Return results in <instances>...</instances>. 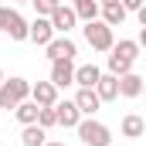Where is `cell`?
Instances as JSON below:
<instances>
[{"mask_svg": "<svg viewBox=\"0 0 146 146\" xmlns=\"http://www.w3.org/2000/svg\"><path fill=\"white\" fill-rule=\"evenodd\" d=\"M10 3H31V0H10Z\"/></svg>", "mask_w": 146, "mask_h": 146, "instance_id": "cell-30", "label": "cell"}, {"mask_svg": "<svg viewBox=\"0 0 146 146\" xmlns=\"http://www.w3.org/2000/svg\"><path fill=\"white\" fill-rule=\"evenodd\" d=\"M31 85H34V82H27V78H21V75L7 78V82L0 85V109H17L24 99H31Z\"/></svg>", "mask_w": 146, "mask_h": 146, "instance_id": "cell-2", "label": "cell"}, {"mask_svg": "<svg viewBox=\"0 0 146 146\" xmlns=\"http://www.w3.org/2000/svg\"><path fill=\"white\" fill-rule=\"evenodd\" d=\"M31 44L37 48H48L51 41H54V27H51V17H34L31 21V37H27Z\"/></svg>", "mask_w": 146, "mask_h": 146, "instance_id": "cell-6", "label": "cell"}, {"mask_svg": "<svg viewBox=\"0 0 146 146\" xmlns=\"http://www.w3.org/2000/svg\"><path fill=\"white\" fill-rule=\"evenodd\" d=\"M54 112H58V126H65V129H78V122L85 119V115H82V109L75 106V99L54 102Z\"/></svg>", "mask_w": 146, "mask_h": 146, "instance_id": "cell-5", "label": "cell"}, {"mask_svg": "<svg viewBox=\"0 0 146 146\" xmlns=\"http://www.w3.org/2000/svg\"><path fill=\"white\" fill-rule=\"evenodd\" d=\"M143 85H146V78H139L136 72L119 75V95H122V99H139V95H143Z\"/></svg>", "mask_w": 146, "mask_h": 146, "instance_id": "cell-9", "label": "cell"}, {"mask_svg": "<svg viewBox=\"0 0 146 146\" xmlns=\"http://www.w3.org/2000/svg\"><path fill=\"white\" fill-rule=\"evenodd\" d=\"M44 146H65V143H58V139H48V143H44Z\"/></svg>", "mask_w": 146, "mask_h": 146, "instance_id": "cell-28", "label": "cell"}, {"mask_svg": "<svg viewBox=\"0 0 146 146\" xmlns=\"http://www.w3.org/2000/svg\"><path fill=\"white\" fill-rule=\"evenodd\" d=\"M112 51H115V54H122V58H129V61L136 65V58H139V41H126V37H122V41H115V44H112Z\"/></svg>", "mask_w": 146, "mask_h": 146, "instance_id": "cell-20", "label": "cell"}, {"mask_svg": "<svg viewBox=\"0 0 146 146\" xmlns=\"http://www.w3.org/2000/svg\"><path fill=\"white\" fill-rule=\"evenodd\" d=\"M136 41H139V48H146V27L139 31V37H136Z\"/></svg>", "mask_w": 146, "mask_h": 146, "instance_id": "cell-27", "label": "cell"}, {"mask_svg": "<svg viewBox=\"0 0 146 146\" xmlns=\"http://www.w3.org/2000/svg\"><path fill=\"white\" fill-rule=\"evenodd\" d=\"M44 143H48V129H44V126H37V122L24 126V133H21V146H44Z\"/></svg>", "mask_w": 146, "mask_h": 146, "instance_id": "cell-18", "label": "cell"}, {"mask_svg": "<svg viewBox=\"0 0 146 146\" xmlns=\"http://www.w3.org/2000/svg\"><path fill=\"white\" fill-rule=\"evenodd\" d=\"M44 54H48V61H75L78 44H75L68 34H54V41L44 48Z\"/></svg>", "mask_w": 146, "mask_h": 146, "instance_id": "cell-4", "label": "cell"}, {"mask_svg": "<svg viewBox=\"0 0 146 146\" xmlns=\"http://www.w3.org/2000/svg\"><path fill=\"white\" fill-rule=\"evenodd\" d=\"M106 65H109V72H112V75H126V72H133V61H129V58H122V54H115V51H109Z\"/></svg>", "mask_w": 146, "mask_h": 146, "instance_id": "cell-21", "label": "cell"}, {"mask_svg": "<svg viewBox=\"0 0 146 146\" xmlns=\"http://www.w3.org/2000/svg\"><path fill=\"white\" fill-rule=\"evenodd\" d=\"M75 24H78V14H75L72 3H61V7L51 14V27H54V34H68Z\"/></svg>", "mask_w": 146, "mask_h": 146, "instance_id": "cell-7", "label": "cell"}, {"mask_svg": "<svg viewBox=\"0 0 146 146\" xmlns=\"http://www.w3.org/2000/svg\"><path fill=\"white\" fill-rule=\"evenodd\" d=\"M143 95H146V85H143Z\"/></svg>", "mask_w": 146, "mask_h": 146, "instance_id": "cell-32", "label": "cell"}, {"mask_svg": "<svg viewBox=\"0 0 146 146\" xmlns=\"http://www.w3.org/2000/svg\"><path fill=\"white\" fill-rule=\"evenodd\" d=\"M31 99H34L41 109H51L54 102H58V85L48 78V82H34L31 85Z\"/></svg>", "mask_w": 146, "mask_h": 146, "instance_id": "cell-8", "label": "cell"}, {"mask_svg": "<svg viewBox=\"0 0 146 146\" xmlns=\"http://www.w3.org/2000/svg\"><path fill=\"white\" fill-rule=\"evenodd\" d=\"M10 14H14V7H0V34L7 31V21H10Z\"/></svg>", "mask_w": 146, "mask_h": 146, "instance_id": "cell-24", "label": "cell"}, {"mask_svg": "<svg viewBox=\"0 0 146 146\" xmlns=\"http://www.w3.org/2000/svg\"><path fill=\"white\" fill-rule=\"evenodd\" d=\"M85 41H88L92 51H112V44H115L112 27L106 21H88V24H85Z\"/></svg>", "mask_w": 146, "mask_h": 146, "instance_id": "cell-3", "label": "cell"}, {"mask_svg": "<svg viewBox=\"0 0 146 146\" xmlns=\"http://www.w3.org/2000/svg\"><path fill=\"white\" fill-rule=\"evenodd\" d=\"M75 133H78V139H82L85 146H112V129L106 126V122H99L95 115H85Z\"/></svg>", "mask_w": 146, "mask_h": 146, "instance_id": "cell-1", "label": "cell"}, {"mask_svg": "<svg viewBox=\"0 0 146 146\" xmlns=\"http://www.w3.org/2000/svg\"><path fill=\"white\" fill-rule=\"evenodd\" d=\"M51 82L58 88L75 85V61H51Z\"/></svg>", "mask_w": 146, "mask_h": 146, "instance_id": "cell-11", "label": "cell"}, {"mask_svg": "<svg viewBox=\"0 0 146 146\" xmlns=\"http://www.w3.org/2000/svg\"><path fill=\"white\" fill-rule=\"evenodd\" d=\"M122 136L126 139H139V136H146V119L143 115H136V112H129V115H122Z\"/></svg>", "mask_w": 146, "mask_h": 146, "instance_id": "cell-13", "label": "cell"}, {"mask_svg": "<svg viewBox=\"0 0 146 146\" xmlns=\"http://www.w3.org/2000/svg\"><path fill=\"white\" fill-rule=\"evenodd\" d=\"M99 3H112V0H99Z\"/></svg>", "mask_w": 146, "mask_h": 146, "instance_id": "cell-31", "label": "cell"}, {"mask_svg": "<svg viewBox=\"0 0 146 146\" xmlns=\"http://www.w3.org/2000/svg\"><path fill=\"white\" fill-rule=\"evenodd\" d=\"M72 7H75V14H78V21H99V14H102V3L99 0H72Z\"/></svg>", "mask_w": 146, "mask_h": 146, "instance_id": "cell-17", "label": "cell"}, {"mask_svg": "<svg viewBox=\"0 0 146 146\" xmlns=\"http://www.w3.org/2000/svg\"><path fill=\"white\" fill-rule=\"evenodd\" d=\"M37 126H44V129L58 126V112H54V106H51V109H41V112H37Z\"/></svg>", "mask_w": 146, "mask_h": 146, "instance_id": "cell-23", "label": "cell"}, {"mask_svg": "<svg viewBox=\"0 0 146 146\" xmlns=\"http://www.w3.org/2000/svg\"><path fill=\"white\" fill-rule=\"evenodd\" d=\"M37 112H41V106H37L34 99H24V102L14 109V115H17L21 126H31V122H37Z\"/></svg>", "mask_w": 146, "mask_h": 146, "instance_id": "cell-19", "label": "cell"}, {"mask_svg": "<svg viewBox=\"0 0 146 146\" xmlns=\"http://www.w3.org/2000/svg\"><path fill=\"white\" fill-rule=\"evenodd\" d=\"M119 3H122V7H126V10H129V14H136V10H139V7H143L146 0H119Z\"/></svg>", "mask_w": 146, "mask_h": 146, "instance_id": "cell-25", "label": "cell"}, {"mask_svg": "<svg viewBox=\"0 0 146 146\" xmlns=\"http://www.w3.org/2000/svg\"><path fill=\"white\" fill-rule=\"evenodd\" d=\"M95 92H99V99H102V102H115V99H119V75L106 72L102 78H99Z\"/></svg>", "mask_w": 146, "mask_h": 146, "instance_id": "cell-12", "label": "cell"}, {"mask_svg": "<svg viewBox=\"0 0 146 146\" xmlns=\"http://www.w3.org/2000/svg\"><path fill=\"white\" fill-rule=\"evenodd\" d=\"M136 17H139V27H146V3L139 7V10H136Z\"/></svg>", "mask_w": 146, "mask_h": 146, "instance_id": "cell-26", "label": "cell"}, {"mask_svg": "<svg viewBox=\"0 0 146 146\" xmlns=\"http://www.w3.org/2000/svg\"><path fill=\"white\" fill-rule=\"evenodd\" d=\"M34 3V10H37V17H51L58 7H61V0H31Z\"/></svg>", "mask_w": 146, "mask_h": 146, "instance_id": "cell-22", "label": "cell"}, {"mask_svg": "<svg viewBox=\"0 0 146 146\" xmlns=\"http://www.w3.org/2000/svg\"><path fill=\"white\" fill-rule=\"evenodd\" d=\"M3 82H7V75H3V68H0V85H3Z\"/></svg>", "mask_w": 146, "mask_h": 146, "instance_id": "cell-29", "label": "cell"}, {"mask_svg": "<svg viewBox=\"0 0 146 146\" xmlns=\"http://www.w3.org/2000/svg\"><path fill=\"white\" fill-rule=\"evenodd\" d=\"M3 34H10V41H27L31 37V21H24L17 10L10 14V21H7V31Z\"/></svg>", "mask_w": 146, "mask_h": 146, "instance_id": "cell-14", "label": "cell"}, {"mask_svg": "<svg viewBox=\"0 0 146 146\" xmlns=\"http://www.w3.org/2000/svg\"><path fill=\"white\" fill-rule=\"evenodd\" d=\"M99 78H102V72H99L95 65H78V68H75V85H78V88H95Z\"/></svg>", "mask_w": 146, "mask_h": 146, "instance_id": "cell-16", "label": "cell"}, {"mask_svg": "<svg viewBox=\"0 0 146 146\" xmlns=\"http://www.w3.org/2000/svg\"><path fill=\"white\" fill-rule=\"evenodd\" d=\"M75 106L82 109V115H95V112L102 109V99H99L95 88H78L75 92Z\"/></svg>", "mask_w": 146, "mask_h": 146, "instance_id": "cell-10", "label": "cell"}, {"mask_svg": "<svg viewBox=\"0 0 146 146\" xmlns=\"http://www.w3.org/2000/svg\"><path fill=\"white\" fill-rule=\"evenodd\" d=\"M126 17H129V10H126L119 0H112V3H102V21H106L109 27H122V24H126Z\"/></svg>", "mask_w": 146, "mask_h": 146, "instance_id": "cell-15", "label": "cell"}]
</instances>
